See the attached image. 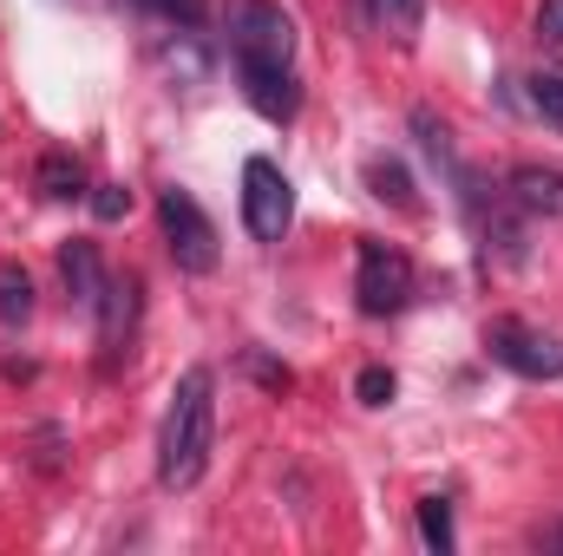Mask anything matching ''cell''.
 <instances>
[{
	"label": "cell",
	"mask_w": 563,
	"mask_h": 556,
	"mask_svg": "<svg viewBox=\"0 0 563 556\" xmlns=\"http://www.w3.org/2000/svg\"><path fill=\"white\" fill-rule=\"evenodd\" d=\"M407 125H413V138H420V151L432 157V164H445V170H459V164H452V138H445V125H439V119H432L426 105H413V119H407Z\"/></svg>",
	"instance_id": "cell-15"
},
{
	"label": "cell",
	"mask_w": 563,
	"mask_h": 556,
	"mask_svg": "<svg viewBox=\"0 0 563 556\" xmlns=\"http://www.w3.org/2000/svg\"><path fill=\"white\" fill-rule=\"evenodd\" d=\"M420 537H426V551H439V556H452V504L445 498H420Z\"/></svg>",
	"instance_id": "cell-14"
},
{
	"label": "cell",
	"mask_w": 563,
	"mask_h": 556,
	"mask_svg": "<svg viewBox=\"0 0 563 556\" xmlns=\"http://www.w3.org/2000/svg\"><path fill=\"white\" fill-rule=\"evenodd\" d=\"M243 374H250V380H263L269 393H288V380H295V374H288L282 360H269V354H256V347L243 354Z\"/></svg>",
	"instance_id": "cell-19"
},
{
	"label": "cell",
	"mask_w": 563,
	"mask_h": 556,
	"mask_svg": "<svg viewBox=\"0 0 563 556\" xmlns=\"http://www.w3.org/2000/svg\"><path fill=\"white\" fill-rule=\"evenodd\" d=\"M236 79H243V99H250L269 125H288V119L301 112V79H295V66H282V59H236Z\"/></svg>",
	"instance_id": "cell-7"
},
{
	"label": "cell",
	"mask_w": 563,
	"mask_h": 556,
	"mask_svg": "<svg viewBox=\"0 0 563 556\" xmlns=\"http://www.w3.org/2000/svg\"><path fill=\"white\" fill-rule=\"evenodd\" d=\"M59 276H66V288H73V301L79 308H99V294H106V269H99V249L92 243H59Z\"/></svg>",
	"instance_id": "cell-9"
},
{
	"label": "cell",
	"mask_w": 563,
	"mask_h": 556,
	"mask_svg": "<svg viewBox=\"0 0 563 556\" xmlns=\"http://www.w3.org/2000/svg\"><path fill=\"white\" fill-rule=\"evenodd\" d=\"M132 294H139V281H106V294H99V308H106V341L125 334V321H132Z\"/></svg>",
	"instance_id": "cell-17"
},
{
	"label": "cell",
	"mask_w": 563,
	"mask_h": 556,
	"mask_svg": "<svg viewBox=\"0 0 563 556\" xmlns=\"http://www.w3.org/2000/svg\"><path fill=\"white\" fill-rule=\"evenodd\" d=\"M538 40L544 46H563V0H544L538 7Z\"/></svg>",
	"instance_id": "cell-21"
},
{
	"label": "cell",
	"mask_w": 563,
	"mask_h": 556,
	"mask_svg": "<svg viewBox=\"0 0 563 556\" xmlns=\"http://www.w3.org/2000/svg\"><path fill=\"white\" fill-rule=\"evenodd\" d=\"M295 223V184L282 177L276 157H250L243 164V230L256 243H282Z\"/></svg>",
	"instance_id": "cell-3"
},
{
	"label": "cell",
	"mask_w": 563,
	"mask_h": 556,
	"mask_svg": "<svg viewBox=\"0 0 563 556\" xmlns=\"http://www.w3.org/2000/svg\"><path fill=\"white\" fill-rule=\"evenodd\" d=\"M367 184H374V197H380V203H394V210H420L407 164H394V157H374V164H367Z\"/></svg>",
	"instance_id": "cell-12"
},
{
	"label": "cell",
	"mask_w": 563,
	"mask_h": 556,
	"mask_svg": "<svg viewBox=\"0 0 563 556\" xmlns=\"http://www.w3.org/2000/svg\"><path fill=\"white\" fill-rule=\"evenodd\" d=\"M33 321V276L26 269H0V327H26Z\"/></svg>",
	"instance_id": "cell-13"
},
{
	"label": "cell",
	"mask_w": 563,
	"mask_h": 556,
	"mask_svg": "<svg viewBox=\"0 0 563 556\" xmlns=\"http://www.w3.org/2000/svg\"><path fill=\"white\" fill-rule=\"evenodd\" d=\"M485 347H492L498 367H511V374H525V380H563V341L525 327V321H511V314L485 327Z\"/></svg>",
	"instance_id": "cell-6"
},
{
	"label": "cell",
	"mask_w": 563,
	"mask_h": 556,
	"mask_svg": "<svg viewBox=\"0 0 563 556\" xmlns=\"http://www.w3.org/2000/svg\"><path fill=\"white\" fill-rule=\"evenodd\" d=\"M230 53L236 59H295V20L276 0H236L230 7Z\"/></svg>",
	"instance_id": "cell-5"
},
{
	"label": "cell",
	"mask_w": 563,
	"mask_h": 556,
	"mask_svg": "<svg viewBox=\"0 0 563 556\" xmlns=\"http://www.w3.org/2000/svg\"><path fill=\"white\" fill-rule=\"evenodd\" d=\"M210 438H217V374L190 367L170 393V413L157 432V485L164 491H190L210 465Z\"/></svg>",
	"instance_id": "cell-1"
},
{
	"label": "cell",
	"mask_w": 563,
	"mask_h": 556,
	"mask_svg": "<svg viewBox=\"0 0 563 556\" xmlns=\"http://www.w3.org/2000/svg\"><path fill=\"white\" fill-rule=\"evenodd\" d=\"M367 13H374V26L394 40V46H413L426 26V0H367Z\"/></svg>",
	"instance_id": "cell-11"
},
{
	"label": "cell",
	"mask_w": 563,
	"mask_h": 556,
	"mask_svg": "<svg viewBox=\"0 0 563 556\" xmlns=\"http://www.w3.org/2000/svg\"><path fill=\"white\" fill-rule=\"evenodd\" d=\"M157 223H164V249H170V263L184 269V276H210L217 269V223L203 216V203L190 197V190H157Z\"/></svg>",
	"instance_id": "cell-2"
},
{
	"label": "cell",
	"mask_w": 563,
	"mask_h": 556,
	"mask_svg": "<svg viewBox=\"0 0 563 556\" xmlns=\"http://www.w3.org/2000/svg\"><path fill=\"white\" fill-rule=\"evenodd\" d=\"M511 203H518L525 216H563V170L518 164V170H511Z\"/></svg>",
	"instance_id": "cell-8"
},
{
	"label": "cell",
	"mask_w": 563,
	"mask_h": 556,
	"mask_svg": "<svg viewBox=\"0 0 563 556\" xmlns=\"http://www.w3.org/2000/svg\"><path fill=\"white\" fill-rule=\"evenodd\" d=\"M354 294H361V314H400L407 301H413V263H407V249H394V243H361V269H354Z\"/></svg>",
	"instance_id": "cell-4"
},
{
	"label": "cell",
	"mask_w": 563,
	"mask_h": 556,
	"mask_svg": "<svg viewBox=\"0 0 563 556\" xmlns=\"http://www.w3.org/2000/svg\"><path fill=\"white\" fill-rule=\"evenodd\" d=\"M394 393H400V380H394L387 367H361V374H354V400H361V407H387Z\"/></svg>",
	"instance_id": "cell-18"
},
{
	"label": "cell",
	"mask_w": 563,
	"mask_h": 556,
	"mask_svg": "<svg viewBox=\"0 0 563 556\" xmlns=\"http://www.w3.org/2000/svg\"><path fill=\"white\" fill-rule=\"evenodd\" d=\"M33 184H40V197L73 203V197H86V164H79L73 151H46V157H40V170H33Z\"/></svg>",
	"instance_id": "cell-10"
},
{
	"label": "cell",
	"mask_w": 563,
	"mask_h": 556,
	"mask_svg": "<svg viewBox=\"0 0 563 556\" xmlns=\"http://www.w3.org/2000/svg\"><path fill=\"white\" fill-rule=\"evenodd\" d=\"M531 112H538L551 132H563V73H538V79H531Z\"/></svg>",
	"instance_id": "cell-16"
},
{
	"label": "cell",
	"mask_w": 563,
	"mask_h": 556,
	"mask_svg": "<svg viewBox=\"0 0 563 556\" xmlns=\"http://www.w3.org/2000/svg\"><path fill=\"white\" fill-rule=\"evenodd\" d=\"M125 210H132V190L125 184H92V216L99 223H119Z\"/></svg>",
	"instance_id": "cell-20"
}]
</instances>
